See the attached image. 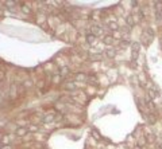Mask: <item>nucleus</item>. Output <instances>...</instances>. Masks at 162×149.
<instances>
[{
  "mask_svg": "<svg viewBox=\"0 0 162 149\" xmlns=\"http://www.w3.org/2000/svg\"><path fill=\"white\" fill-rule=\"evenodd\" d=\"M23 87H25V89L32 87V81H31V79H25V81H23Z\"/></svg>",
  "mask_w": 162,
  "mask_h": 149,
  "instance_id": "a211bd4d",
  "label": "nucleus"
},
{
  "mask_svg": "<svg viewBox=\"0 0 162 149\" xmlns=\"http://www.w3.org/2000/svg\"><path fill=\"white\" fill-rule=\"evenodd\" d=\"M149 97L150 98H155L157 97V91L154 89H149Z\"/></svg>",
  "mask_w": 162,
  "mask_h": 149,
  "instance_id": "5701e85b",
  "label": "nucleus"
},
{
  "mask_svg": "<svg viewBox=\"0 0 162 149\" xmlns=\"http://www.w3.org/2000/svg\"><path fill=\"white\" fill-rule=\"evenodd\" d=\"M27 129H28V132H31V133H35V132L39 130V126H37V125H28Z\"/></svg>",
  "mask_w": 162,
  "mask_h": 149,
  "instance_id": "6ab92c4d",
  "label": "nucleus"
},
{
  "mask_svg": "<svg viewBox=\"0 0 162 149\" xmlns=\"http://www.w3.org/2000/svg\"><path fill=\"white\" fill-rule=\"evenodd\" d=\"M2 149H14V148L11 146V145H3V146H2Z\"/></svg>",
  "mask_w": 162,
  "mask_h": 149,
  "instance_id": "c85d7f7f",
  "label": "nucleus"
},
{
  "mask_svg": "<svg viewBox=\"0 0 162 149\" xmlns=\"http://www.w3.org/2000/svg\"><path fill=\"white\" fill-rule=\"evenodd\" d=\"M16 137V134H4L2 136V139H0V141H2L3 145H11V142H12V140Z\"/></svg>",
  "mask_w": 162,
  "mask_h": 149,
  "instance_id": "f257e3e1",
  "label": "nucleus"
},
{
  "mask_svg": "<svg viewBox=\"0 0 162 149\" xmlns=\"http://www.w3.org/2000/svg\"><path fill=\"white\" fill-rule=\"evenodd\" d=\"M154 6H155V9L157 11H162V3L161 2H155Z\"/></svg>",
  "mask_w": 162,
  "mask_h": 149,
  "instance_id": "cd10ccee",
  "label": "nucleus"
},
{
  "mask_svg": "<svg viewBox=\"0 0 162 149\" xmlns=\"http://www.w3.org/2000/svg\"><path fill=\"white\" fill-rule=\"evenodd\" d=\"M89 58H90V61H101L103 56H101V54H93V55H90Z\"/></svg>",
  "mask_w": 162,
  "mask_h": 149,
  "instance_id": "412c9836",
  "label": "nucleus"
},
{
  "mask_svg": "<svg viewBox=\"0 0 162 149\" xmlns=\"http://www.w3.org/2000/svg\"><path fill=\"white\" fill-rule=\"evenodd\" d=\"M113 42H115V38H113L112 35H106V36L103 38V43H104V44H108V46H109V44H112Z\"/></svg>",
  "mask_w": 162,
  "mask_h": 149,
  "instance_id": "9b49d317",
  "label": "nucleus"
},
{
  "mask_svg": "<svg viewBox=\"0 0 162 149\" xmlns=\"http://www.w3.org/2000/svg\"><path fill=\"white\" fill-rule=\"evenodd\" d=\"M54 120H55V116H54V114H45V116L42 117V121H43L45 124L54 122Z\"/></svg>",
  "mask_w": 162,
  "mask_h": 149,
  "instance_id": "423d86ee",
  "label": "nucleus"
},
{
  "mask_svg": "<svg viewBox=\"0 0 162 149\" xmlns=\"http://www.w3.org/2000/svg\"><path fill=\"white\" fill-rule=\"evenodd\" d=\"M131 6H132V7H136L138 3H136V2H131Z\"/></svg>",
  "mask_w": 162,
  "mask_h": 149,
  "instance_id": "c756f323",
  "label": "nucleus"
},
{
  "mask_svg": "<svg viewBox=\"0 0 162 149\" xmlns=\"http://www.w3.org/2000/svg\"><path fill=\"white\" fill-rule=\"evenodd\" d=\"M47 15H46L45 12H39V11H38V14H37V23H38V24H41V26H43L45 24V22L46 20H47Z\"/></svg>",
  "mask_w": 162,
  "mask_h": 149,
  "instance_id": "7ed1b4c3",
  "label": "nucleus"
},
{
  "mask_svg": "<svg viewBox=\"0 0 162 149\" xmlns=\"http://www.w3.org/2000/svg\"><path fill=\"white\" fill-rule=\"evenodd\" d=\"M159 149H162V144H161V145H159Z\"/></svg>",
  "mask_w": 162,
  "mask_h": 149,
  "instance_id": "7c9ffc66",
  "label": "nucleus"
},
{
  "mask_svg": "<svg viewBox=\"0 0 162 149\" xmlns=\"http://www.w3.org/2000/svg\"><path fill=\"white\" fill-rule=\"evenodd\" d=\"M146 34H147L150 38H154V35H155L154 31H153V28H147V30H146Z\"/></svg>",
  "mask_w": 162,
  "mask_h": 149,
  "instance_id": "393cba45",
  "label": "nucleus"
},
{
  "mask_svg": "<svg viewBox=\"0 0 162 149\" xmlns=\"http://www.w3.org/2000/svg\"><path fill=\"white\" fill-rule=\"evenodd\" d=\"M15 134H16V137H26V136L28 134L27 126H19V128L15 130Z\"/></svg>",
  "mask_w": 162,
  "mask_h": 149,
  "instance_id": "f03ea898",
  "label": "nucleus"
},
{
  "mask_svg": "<svg viewBox=\"0 0 162 149\" xmlns=\"http://www.w3.org/2000/svg\"><path fill=\"white\" fill-rule=\"evenodd\" d=\"M20 11L25 15H31V8H30V4H27V3H22Z\"/></svg>",
  "mask_w": 162,
  "mask_h": 149,
  "instance_id": "39448f33",
  "label": "nucleus"
},
{
  "mask_svg": "<svg viewBox=\"0 0 162 149\" xmlns=\"http://www.w3.org/2000/svg\"><path fill=\"white\" fill-rule=\"evenodd\" d=\"M131 49L134 52H139V49H141V43L139 42H134L131 43Z\"/></svg>",
  "mask_w": 162,
  "mask_h": 149,
  "instance_id": "f3484780",
  "label": "nucleus"
},
{
  "mask_svg": "<svg viewBox=\"0 0 162 149\" xmlns=\"http://www.w3.org/2000/svg\"><path fill=\"white\" fill-rule=\"evenodd\" d=\"M69 74H70V68H69L68 66H64V67H61V68H60V75H61L62 78L68 77Z\"/></svg>",
  "mask_w": 162,
  "mask_h": 149,
  "instance_id": "6e6552de",
  "label": "nucleus"
},
{
  "mask_svg": "<svg viewBox=\"0 0 162 149\" xmlns=\"http://www.w3.org/2000/svg\"><path fill=\"white\" fill-rule=\"evenodd\" d=\"M161 44H162V39H161Z\"/></svg>",
  "mask_w": 162,
  "mask_h": 149,
  "instance_id": "2f4dec72",
  "label": "nucleus"
},
{
  "mask_svg": "<svg viewBox=\"0 0 162 149\" xmlns=\"http://www.w3.org/2000/svg\"><path fill=\"white\" fill-rule=\"evenodd\" d=\"M126 23H127V26H128V27H134L136 24V20L134 19L132 15H128V16L126 18Z\"/></svg>",
  "mask_w": 162,
  "mask_h": 149,
  "instance_id": "1a4fd4ad",
  "label": "nucleus"
},
{
  "mask_svg": "<svg viewBox=\"0 0 162 149\" xmlns=\"http://www.w3.org/2000/svg\"><path fill=\"white\" fill-rule=\"evenodd\" d=\"M4 78H6V71L3 70V68H0V82L4 81Z\"/></svg>",
  "mask_w": 162,
  "mask_h": 149,
  "instance_id": "a878e982",
  "label": "nucleus"
},
{
  "mask_svg": "<svg viewBox=\"0 0 162 149\" xmlns=\"http://www.w3.org/2000/svg\"><path fill=\"white\" fill-rule=\"evenodd\" d=\"M146 141H147V142H154V141H155V136L151 134V133H149V134L146 136Z\"/></svg>",
  "mask_w": 162,
  "mask_h": 149,
  "instance_id": "4be33fe9",
  "label": "nucleus"
},
{
  "mask_svg": "<svg viewBox=\"0 0 162 149\" xmlns=\"http://www.w3.org/2000/svg\"><path fill=\"white\" fill-rule=\"evenodd\" d=\"M92 134H93V137H95L96 140H100V139H101V136H100L99 130H97V129H95V128H92Z\"/></svg>",
  "mask_w": 162,
  "mask_h": 149,
  "instance_id": "aec40b11",
  "label": "nucleus"
},
{
  "mask_svg": "<svg viewBox=\"0 0 162 149\" xmlns=\"http://www.w3.org/2000/svg\"><path fill=\"white\" fill-rule=\"evenodd\" d=\"M106 55L108 56V58H115V56H116V50L112 49V47H108L106 50Z\"/></svg>",
  "mask_w": 162,
  "mask_h": 149,
  "instance_id": "f8f14e48",
  "label": "nucleus"
},
{
  "mask_svg": "<svg viewBox=\"0 0 162 149\" xmlns=\"http://www.w3.org/2000/svg\"><path fill=\"white\" fill-rule=\"evenodd\" d=\"M85 39H87V43H89V44H93L96 42V36L92 35V34H88V35L85 36Z\"/></svg>",
  "mask_w": 162,
  "mask_h": 149,
  "instance_id": "2eb2a0df",
  "label": "nucleus"
},
{
  "mask_svg": "<svg viewBox=\"0 0 162 149\" xmlns=\"http://www.w3.org/2000/svg\"><path fill=\"white\" fill-rule=\"evenodd\" d=\"M107 26H108V28L109 30H112V31H118L119 30V24L115 20H111V22H108L107 23Z\"/></svg>",
  "mask_w": 162,
  "mask_h": 149,
  "instance_id": "9d476101",
  "label": "nucleus"
},
{
  "mask_svg": "<svg viewBox=\"0 0 162 149\" xmlns=\"http://www.w3.org/2000/svg\"><path fill=\"white\" fill-rule=\"evenodd\" d=\"M3 4H4L6 7H8V8H14V7H16L18 4H22V3L12 2V0H6V2H3Z\"/></svg>",
  "mask_w": 162,
  "mask_h": 149,
  "instance_id": "ddd939ff",
  "label": "nucleus"
},
{
  "mask_svg": "<svg viewBox=\"0 0 162 149\" xmlns=\"http://www.w3.org/2000/svg\"><path fill=\"white\" fill-rule=\"evenodd\" d=\"M87 81V75L84 73H77L74 75V82H84Z\"/></svg>",
  "mask_w": 162,
  "mask_h": 149,
  "instance_id": "0eeeda50",
  "label": "nucleus"
},
{
  "mask_svg": "<svg viewBox=\"0 0 162 149\" xmlns=\"http://www.w3.org/2000/svg\"><path fill=\"white\" fill-rule=\"evenodd\" d=\"M77 82H74V81H69V82H65L64 85H62V87L65 89V90H76L77 89V85H76Z\"/></svg>",
  "mask_w": 162,
  "mask_h": 149,
  "instance_id": "20e7f679",
  "label": "nucleus"
},
{
  "mask_svg": "<svg viewBox=\"0 0 162 149\" xmlns=\"http://www.w3.org/2000/svg\"><path fill=\"white\" fill-rule=\"evenodd\" d=\"M155 19L162 20V11H155Z\"/></svg>",
  "mask_w": 162,
  "mask_h": 149,
  "instance_id": "bb28decb",
  "label": "nucleus"
},
{
  "mask_svg": "<svg viewBox=\"0 0 162 149\" xmlns=\"http://www.w3.org/2000/svg\"><path fill=\"white\" fill-rule=\"evenodd\" d=\"M99 15H100V11H95V12H92L90 18H92V19H95V20H99V19H100V18H99Z\"/></svg>",
  "mask_w": 162,
  "mask_h": 149,
  "instance_id": "b1692460",
  "label": "nucleus"
},
{
  "mask_svg": "<svg viewBox=\"0 0 162 149\" xmlns=\"http://www.w3.org/2000/svg\"><path fill=\"white\" fill-rule=\"evenodd\" d=\"M150 39H151V38H150V36L147 35V34L145 32L143 35H142V44H145V46H149V44H150Z\"/></svg>",
  "mask_w": 162,
  "mask_h": 149,
  "instance_id": "dca6fc26",
  "label": "nucleus"
},
{
  "mask_svg": "<svg viewBox=\"0 0 162 149\" xmlns=\"http://www.w3.org/2000/svg\"><path fill=\"white\" fill-rule=\"evenodd\" d=\"M64 81V78L60 75V74H55V75H53V78H51V82L53 83H61Z\"/></svg>",
  "mask_w": 162,
  "mask_h": 149,
  "instance_id": "4468645a",
  "label": "nucleus"
}]
</instances>
